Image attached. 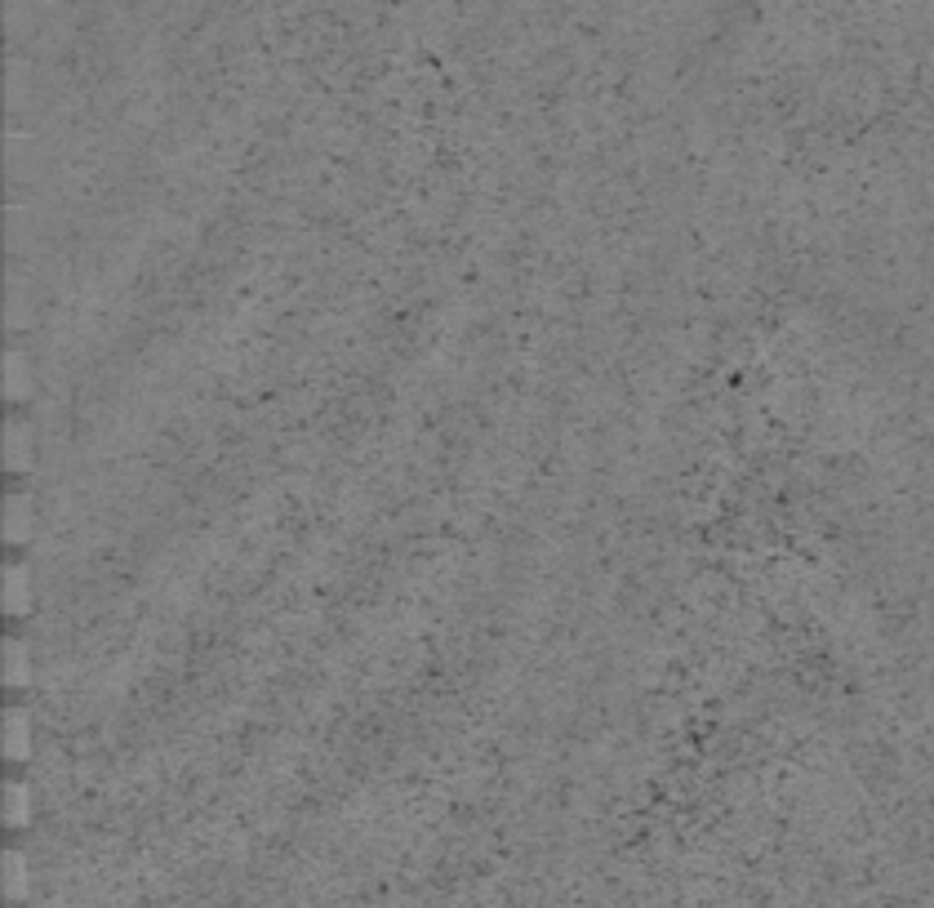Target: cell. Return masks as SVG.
I'll list each match as a JSON object with an SVG mask.
<instances>
[{"label":"cell","mask_w":934,"mask_h":908,"mask_svg":"<svg viewBox=\"0 0 934 908\" xmlns=\"http://www.w3.org/2000/svg\"><path fill=\"white\" fill-rule=\"evenodd\" d=\"M6 611H10V620L32 615V570H28V561H10V570H6Z\"/></svg>","instance_id":"cell-1"},{"label":"cell","mask_w":934,"mask_h":908,"mask_svg":"<svg viewBox=\"0 0 934 908\" xmlns=\"http://www.w3.org/2000/svg\"><path fill=\"white\" fill-rule=\"evenodd\" d=\"M32 526H36V517H32V495H28V490H14V495H10V508H6V539H10L14 548H28V543H32Z\"/></svg>","instance_id":"cell-2"},{"label":"cell","mask_w":934,"mask_h":908,"mask_svg":"<svg viewBox=\"0 0 934 908\" xmlns=\"http://www.w3.org/2000/svg\"><path fill=\"white\" fill-rule=\"evenodd\" d=\"M6 464H10L14 477L32 473V423L28 419H14L10 432H6Z\"/></svg>","instance_id":"cell-3"},{"label":"cell","mask_w":934,"mask_h":908,"mask_svg":"<svg viewBox=\"0 0 934 908\" xmlns=\"http://www.w3.org/2000/svg\"><path fill=\"white\" fill-rule=\"evenodd\" d=\"M6 757L19 762V767L32 757V717H28V708H10V717H6Z\"/></svg>","instance_id":"cell-4"},{"label":"cell","mask_w":934,"mask_h":908,"mask_svg":"<svg viewBox=\"0 0 934 908\" xmlns=\"http://www.w3.org/2000/svg\"><path fill=\"white\" fill-rule=\"evenodd\" d=\"M6 682H10V690H28L32 686V651H28L23 637H14L6 646Z\"/></svg>","instance_id":"cell-5"},{"label":"cell","mask_w":934,"mask_h":908,"mask_svg":"<svg viewBox=\"0 0 934 908\" xmlns=\"http://www.w3.org/2000/svg\"><path fill=\"white\" fill-rule=\"evenodd\" d=\"M6 392H10L14 405H23L32 397V370H28V357L19 348L6 357Z\"/></svg>","instance_id":"cell-6"},{"label":"cell","mask_w":934,"mask_h":908,"mask_svg":"<svg viewBox=\"0 0 934 908\" xmlns=\"http://www.w3.org/2000/svg\"><path fill=\"white\" fill-rule=\"evenodd\" d=\"M28 820H32V789H28L23 780H14V784H10V824L23 828Z\"/></svg>","instance_id":"cell-7"}]
</instances>
